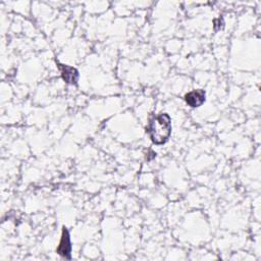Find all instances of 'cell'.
<instances>
[{"label": "cell", "instance_id": "cell-1", "mask_svg": "<svg viewBox=\"0 0 261 261\" xmlns=\"http://www.w3.org/2000/svg\"><path fill=\"white\" fill-rule=\"evenodd\" d=\"M173 130L172 117L170 114L161 112L153 116L148 123L147 132L150 140L155 145H162L170 139Z\"/></svg>", "mask_w": 261, "mask_h": 261}, {"label": "cell", "instance_id": "cell-2", "mask_svg": "<svg viewBox=\"0 0 261 261\" xmlns=\"http://www.w3.org/2000/svg\"><path fill=\"white\" fill-rule=\"evenodd\" d=\"M206 100V94L203 90H192L185 95V101L188 106L192 108H198L204 104Z\"/></svg>", "mask_w": 261, "mask_h": 261}, {"label": "cell", "instance_id": "cell-3", "mask_svg": "<svg viewBox=\"0 0 261 261\" xmlns=\"http://www.w3.org/2000/svg\"><path fill=\"white\" fill-rule=\"evenodd\" d=\"M56 252L58 255L65 257V258H70L71 257V252H72V242H71V237H70V233L67 230V228H63L62 230V234H61V238L59 240Z\"/></svg>", "mask_w": 261, "mask_h": 261}, {"label": "cell", "instance_id": "cell-4", "mask_svg": "<svg viewBox=\"0 0 261 261\" xmlns=\"http://www.w3.org/2000/svg\"><path fill=\"white\" fill-rule=\"evenodd\" d=\"M60 72L62 79L65 83L74 85L78 82L79 80V72L77 69L70 67V65H61L60 67Z\"/></svg>", "mask_w": 261, "mask_h": 261}]
</instances>
